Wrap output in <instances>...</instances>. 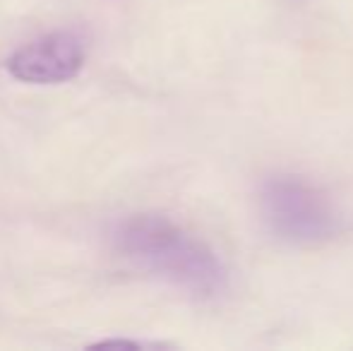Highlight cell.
Returning <instances> with one entry per match:
<instances>
[{"instance_id": "obj_1", "label": "cell", "mask_w": 353, "mask_h": 351, "mask_svg": "<svg viewBox=\"0 0 353 351\" xmlns=\"http://www.w3.org/2000/svg\"><path fill=\"white\" fill-rule=\"evenodd\" d=\"M113 245L132 267L200 299L228 289V270L205 241L161 214H135L113 229Z\"/></svg>"}, {"instance_id": "obj_2", "label": "cell", "mask_w": 353, "mask_h": 351, "mask_svg": "<svg viewBox=\"0 0 353 351\" xmlns=\"http://www.w3.org/2000/svg\"><path fill=\"white\" fill-rule=\"evenodd\" d=\"M260 214L267 229L291 245H325L344 231L330 197L298 176H272L262 183Z\"/></svg>"}, {"instance_id": "obj_3", "label": "cell", "mask_w": 353, "mask_h": 351, "mask_svg": "<svg viewBox=\"0 0 353 351\" xmlns=\"http://www.w3.org/2000/svg\"><path fill=\"white\" fill-rule=\"evenodd\" d=\"M87 41L74 29L48 32L8 58V72L24 85H63L82 72Z\"/></svg>"}]
</instances>
